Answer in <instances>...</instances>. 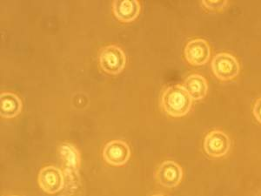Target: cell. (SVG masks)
<instances>
[{
    "mask_svg": "<svg viewBox=\"0 0 261 196\" xmlns=\"http://www.w3.org/2000/svg\"><path fill=\"white\" fill-rule=\"evenodd\" d=\"M202 6L211 12H221L228 6V1L226 0H202Z\"/></svg>",
    "mask_w": 261,
    "mask_h": 196,
    "instance_id": "13",
    "label": "cell"
},
{
    "mask_svg": "<svg viewBox=\"0 0 261 196\" xmlns=\"http://www.w3.org/2000/svg\"><path fill=\"white\" fill-rule=\"evenodd\" d=\"M22 102L18 95L5 92L0 94V115L4 119H12L20 113Z\"/></svg>",
    "mask_w": 261,
    "mask_h": 196,
    "instance_id": "11",
    "label": "cell"
},
{
    "mask_svg": "<svg viewBox=\"0 0 261 196\" xmlns=\"http://www.w3.org/2000/svg\"><path fill=\"white\" fill-rule=\"evenodd\" d=\"M151 196H165L164 194H161V193H156V194H153V195Z\"/></svg>",
    "mask_w": 261,
    "mask_h": 196,
    "instance_id": "15",
    "label": "cell"
},
{
    "mask_svg": "<svg viewBox=\"0 0 261 196\" xmlns=\"http://www.w3.org/2000/svg\"><path fill=\"white\" fill-rule=\"evenodd\" d=\"M184 54L190 65L200 66L208 62L211 56V49L205 39H195L187 43Z\"/></svg>",
    "mask_w": 261,
    "mask_h": 196,
    "instance_id": "6",
    "label": "cell"
},
{
    "mask_svg": "<svg viewBox=\"0 0 261 196\" xmlns=\"http://www.w3.org/2000/svg\"><path fill=\"white\" fill-rule=\"evenodd\" d=\"M38 181L42 190L50 194L58 193L64 186V177L61 170L54 166L43 167L39 171Z\"/></svg>",
    "mask_w": 261,
    "mask_h": 196,
    "instance_id": "8",
    "label": "cell"
},
{
    "mask_svg": "<svg viewBox=\"0 0 261 196\" xmlns=\"http://www.w3.org/2000/svg\"><path fill=\"white\" fill-rule=\"evenodd\" d=\"M103 157L112 166H123L130 159V149L123 140H112L105 146Z\"/></svg>",
    "mask_w": 261,
    "mask_h": 196,
    "instance_id": "7",
    "label": "cell"
},
{
    "mask_svg": "<svg viewBox=\"0 0 261 196\" xmlns=\"http://www.w3.org/2000/svg\"><path fill=\"white\" fill-rule=\"evenodd\" d=\"M182 178L183 169L175 161H164L158 166L155 172V179L158 183L168 188L177 187Z\"/></svg>",
    "mask_w": 261,
    "mask_h": 196,
    "instance_id": "5",
    "label": "cell"
},
{
    "mask_svg": "<svg viewBox=\"0 0 261 196\" xmlns=\"http://www.w3.org/2000/svg\"><path fill=\"white\" fill-rule=\"evenodd\" d=\"M203 148L210 157H224L230 150L231 140L228 135L223 131H211L205 137Z\"/></svg>",
    "mask_w": 261,
    "mask_h": 196,
    "instance_id": "4",
    "label": "cell"
},
{
    "mask_svg": "<svg viewBox=\"0 0 261 196\" xmlns=\"http://www.w3.org/2000/svg\"><path fill=\"white\" fill-rule=\"evenodd\" d=\"M10 196H18V195H10Z\"/></svg>",
    "mask_w": 261,
    "mask_h": 196,
    "instance_id": "16",
    "label": "cell"
},
{
    "mask_svg": "<svg viewBox=\"0 0 261 196\" xmlns=\"http://www.w3.org/2000/svg\"><path fill=\"white\" fill-rule=\"evenodd\" d=\"M183 87L193 101H201L207 94V81L200 75H189L186 79Z\"/></svg>",
    "mask_w": 261,
    "mask_h": 196,
    "instance_id": "10",
    "label": "cell"
},
{
    "mask_svg": "<svg viewBox=\"0 0 261 196\" xmlns=\"http://www.w3.org/2000/svg\"><path fill=\"white\" fill-rule=\"evenodd\" d=\"M113 12L119 20L129 23L140 14V5L136 0H115L113 2Z\"/></svg>",
    "mask_w": 261,
    "mask_h": 196,
    "instance_id": "9",
    "label": "cell"
},
{
    "mask_svg": "<svg viewBox=\"0 0 261 196\" xmlns=\"http://www.w3.org/2000/svg\"><path fill=\"white\" fill-rule=\"evenodd\" d=\"M98 62L107 74L119 75L125 68L126 58L121 48L114 45H107L99 52Z\"/></svg>",
    "mask_w": 261,
    "mask_h": 196,
    "instance_id": "2",
    "label": "cell"
},
{
    "mask_svg": "<svg viewBox=\"0 0 261 196\" xmlns=\"http://www.w3.org/2000/svg\"><path fill=\"white\" fill-rule=\"evenodd\" d=\"M193 100L183 86L174 85L164 90L161 97V105L165 113L178 118L187 115L193 107Z\"/></svg>",
    "mask_w": 261,
    "mask_h": 196,
    "instance_id": "1",
    "label": "cell"
},
{
    "mask_svg": "<svg viewBox=\"0 0 261 196\" xmlns=\"http://www.w3.org/2000/svg\"><path fill=\"white\" fill-rule=\"evenodd\" d=\"M211 67L214 75L222 81H232L241 71L237 59L227 53L216 54L212 61Z\"/></svg>",
    "mask_w": 261,
    "mask_h": 196,
    "instance_id": "3",
    "label": "cell"
},
{
    "mask_svg": "<svg viewBox=\"0 0 261 196\" xmlns=\"http://www.w3.org/2000/svg\"><path fill=\"white\" fill-rule=\"evenodd\" d=\"M60 151L65 169L67 168L73 172H77L81 166V156L77 149L70 144L63 143Z\"/></svg>",
    "mask_w": 261,
    "mask_h": 196,
    "instance_id": "12",
    "label": "cell"
},
{
    "mask_svg": "<svg viewBox=\"0 0 261 196\" xmlns=\"http://www.w3.org/2000/svg\"><path fill=\"white\" fill-rule=\"evenodd\" d=\"M252 113L255 119L261 124V98L258 99L252 108Z\"/></svg>",
    "mask_w": 261,
    "mask_h": 196,
    "instance_id": "14",
    "label": "cell"
}]
</instances>
